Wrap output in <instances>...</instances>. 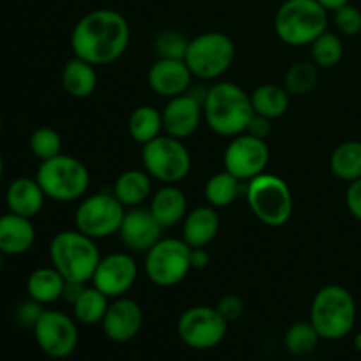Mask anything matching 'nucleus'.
<instances>
[{
	"mask_svg": "<svg viewBox=\"0 0 361 361\" xmlns=\"http://www.w3.org/2000/svg\"><path fill=\"white\" fill-rule=\"evenodd\" d=\"M130 42V25L115 9H95L81 16L71 32V49L74 56L108 66L126 55Z\"/></svg>",
	"mask_w": 361,
	"mask_h": 361,
	"instance_id": "f257e3e1",
	"label": "nucleus"
},
{
	"mask_svg": "<svg viewBox=\"0 0 361 361\" xmlns=\"http://www.w3.org/2000/svg\"><path fill=\"white\" fill-rule=\"evenodd\" d=\"M254 116L250 94L233 81H217L203 99V120L217 136L243 134Z\"/></svg>",
	"mask_w": 361,
	"mask_h": 361,
	"instance_id": "f03ea898",
	"label": "nucleus"
},
{
	"mask_svg": "<svg viewBox=\"0 0 361 361\" xmlns=\"http://www.w3.org/2000/svg\"><path fill=\"white\" fill-rule=\"evenodd\" d=\"M101 257L97 240L83 235L78 229L56 233L49 242L51 267H55L69 282H92Z\"/></svg>",
	"mask_w": 361,
	"mask_h": 361,
	"instance_id": "7ed1b4c3",
	"label": "nucleus"
},
{
	"mask_svg": "<svg viewBox=\"0 0 361 361\" xmlns=\"http://www.w3.org/2000/svg\"><path fill=\"white\" fill-rule=\"evenodd\" d=\"M356 316V302L349 289L328 284L314 295L309 321L323 341H341L353 331Z\"/></svg>",
	"mask_w": 361,
	"mask_h": 361,
	"instance_id": "20e7f679",
	"label": "nucleus"
},
{
	"mask_svg": "<svg viewBox=\"0 0 361 361\" xmlns=\"http://www.w3.org/2000/svg\"><path fill=\"white\" fill-rule=\"evenodd\" d=\"M274 28L284 44L310 46L328 30V11L317 0H284L275 13Z\"/></svg>",
	"mask_w": 361,
	"mask_h": 361,
	"instance_id": "39448f33",
	"label": "nucleus"
},
{
	"mask_svg": "<svg viewBox=\"0 0 361 361\" xmlns=\"http://www.w3.org/2000/svg\"><path fill=\"white\" fill-rule=\"evenodd\" d=\"M245 200L254 217L268 228H282L288 224L295 208L291 187L274 173H263L249 180Z\"/></svg>",
	"mask_w": 361,
	"mask_h": 361,
	"instance_id": "423d86ee",
	"label": "nucleus"
},
{
	"mask_svg": "<svg viewBox=\"0 0 361 361\" xmlns=\"http://www.w3.org/2000/svg\"><path fill=\"white\" fill-rule=\"evenodd\" d=\"M46 197L56 203H73L83 200L90 187V171L80 159L60 154L42 161L35 173Z\"/></svg>",
	"mask_w": 361,
	"mask_h": 361,
	"instance_id": "0eeeda50",
	"label": "nucleus"
},
{
	"mask_svg": "<svg viewBox=\"0 0 361 361\" xmlns=\"http://www.w3.org/2000/svg\"><path fill=\"white\" fill-rule=\"evenodd\" d=\"M236 59V46L224 32H203L189 39L183 60L194 78L214 81L231 69Z\"/></svg>",
	"mask_w": 361,
	"mask_h": 361,
	"instance_id": "6e6552de",
	"label": "nucleus"
},
{
	"mask_svg": "<svg viewBox=\"0 0 361 361\" xmlns=\"http://www.w3.org/2000/svg\"><path fill=\"white\" fill-rule=\"evenodd\" d=\"M141 162L154 180L166 183H180L189 176L192 168V157L182 140L161 134L150 143L143 145Z\"/></svg>",
	"mask_w": 361,
	"mask_h": 361,
	"instance_id": "1a4fd4ad",
	"label": "nucleus"
},
{
	"mask_svg": "<svg viewBox=\"0 0 361 361\" xmlns=\"http://www.w3.org/2000/svg\"><path fill=\"white\" fill-rule=\"evenodd\" d=\"M145 275L157 288H175L185 281L190 264V247L182 238L162 236L150 250L145 252Z\"/></svg>",
	"mask_w": 361,
	"mask_h": 361,
	"instance_id": "9d476101",
	"label": "nucleus"
},
{
	"mask_svg": "<svg viewBox=\"0 0 361 361\" xmlns=\"http://www.w3.org/2000/svg\"><path fill=\"white\" fill-rule=\"evenodd\" d=\"M127 208L113 196V192H97L85 196L74 212V226L78 231L94 240H104L118 235Z\"/></svg>",
	"mask_w": 361,
	"mask_h": 361,
	"instance_id": "9b49d317",
	"label": "nucleus"
},
{
	"mask_svg": "<svg viewBox=\"0 0 361 361\" xmlns=\"http://www.w3.org/2000/svg\"><path fill=\"white\" fill-rule=\"evenodd\" d=\"M228 324L217 307L194 305L180 314L176 321V334L187 348L210 351L224 342Z\"/></svg>",
	"mask_w": 361,
	"mask_h": 361,
	"instance_id": "f8f14e48",
	"label": "nucleus"
},
{
	"mask_svg": "<svg viewBox=\"0 0 361 361\" xmlns=\"http://www.w3.org/2000/svg\"><path fill=\"white\" fill-rule=\"evenodd\" d=\"M32 331L37 348L53 360L69 358L80 342L78 321L62 310L44 309Z\"/></svg>",
	"mask_w": 361,
	"mask_h": 361,
	"instance_id": "ddd939ff",
	"label": "nucleus"
},
{
	"mask_svg": "<svg viewBox=\"0 0 361 361\" xmlns=\"http://www.w3.org/2000/svg\"><path fill=\"white\" fill-rule=\"evenodd\" d=\"M224 169L240 182H249L267 173L270 162V148L267 140L252 136L249 133L231 137L224 150Z\"/></svg>",
	"mask_w": 361,
	"mask_h": 361,
	"instance_id": "4468645a",
	"label": "nucleus"
},
{
	"mask_svg": "<svg viewBox=\"0 0 361 361\" xmlns=\"http://www.w3.org/2000/svg\"><path fill=\"white\" fill-rule=\"evenodd\" d=\"M140 268L129 252H113L101 257L92 277V286L104 293L109 300L126 296L136 284Z\"/></svg>",
	"mask_w": 361,
	"mask_h": 361,
	"instance_id": "2eb2a0df",
	"label": "nucleus"
},
{
	"mask_svg": "<svg viewBox=\"0 0 361 361\" xmlns=\"http://www.w3.org/2000/svg\"><path fill=\"white\" fill-rule=\"evenodd\" d=\"M143 319V309L136 300L127 296L113 298L101 323L102 334L115 344H127L140 335Z\"/></svg>",
	"mask_w": 361,
	"mask_h": 361,
	"instance_id": "dca6fc26",
	"label": "nucleus"
},
{
	"mask_svg": "<svg viewBox=\"0 0 361 361\" xmlns=\"http://www.w3.org/2000/svg\"><path fill=\"white\" fill-rule=\"evenodd\" d=\"M162 127L164 134L176 140H189L203 120V102L190 92L168 99L162 108Z\"/></svg>",
	"mask_w": 361,
	"mask_h": 361,
	"instance_id": "f3484780",
	"label": "nucleus"
},
{
	"mask_svg": "<svg viewBox=\"0 0 361 361\" xmlns=\"http://www.w3.org/2000/svg\"><path fill=\"white\" fill-rule=\"evenodd\" d=\"M162 231L164 228L159 224L150 208L140 204V207L127 208L120 224L118 236L126 249L145 254L162 238Z\"/></svg>",
	"mask_w": 361,
	"mask_h": 361,
	"instance_id": "a211bd4d",
	"label": "nucleus"
},
{
	"mask_svg": "<svg viewBox=\"0 0 361 361\" xmlns=\"http://www.w3.org/2000/svg\"><path fill=\"white\" fill-rule=\"evenodd\" d=\"M192 80V73L182 59H157L147 73L148 87L166 99L187 94Z\"/></svg>",
	"mask_w": 361,
	"mask_h": 361,
	"instance_id": "6ab92c4d",
	"label": "nucleus"
},
{
	"mask_svg": "<svg viewBox=\"0 0 361 361\" xmlns=\"http://www.w3.org/2000/svg\"><path fill=\"white\" fill-rule=\"evenodd\" d=\"M48 200L39 185L37 178L32 176H18L7 185L6 204L9 212L21 215V217L34 219L44 208V201Z\"/></svg>",
	"mask_w": 361,
	"mask_h": 361,
	"instance_id": "aec40b11",
	"label": "nucleus"
},
{
	"mask_svg": "<svg viewBox=\"0 0 361 361\" xmlns=\"http://www.w3.org/2000/svg\"><path fill=\"white\" fill-rule=\"evenodd\" d=\"M219 229H221V217L217 208L203 204L187 212L182 222V240L190 249L207 247L219 235Z\"/></svg>",
	"mask_w": 361,
	"mask_h": 361,
	"instance_id": "412c9836",
	"label": "nucleus"
},
{
	"mask_svg": "<svg viewBox=\"0 0 361 361\" xmlns=\"http://www.w3.org/2000/svg\"><path fill=\"white\" fill-rule=\"evenodd\" d=\"M148 208L157 219L159 224L164 229H169L182 224L189 212V201L178 183H166L152 194Z\"/></svg>",
	"mask_w": 361,
	"mask_h": 361,
	"instance_id": "4be33fe9",
	"label": "nucleus"
},
{
	"mask_svg": "<svg viewBox=\"0 0 361 361\" xmlns=\"http://www.w3.org/2000/svg\"><path fill=\"white\" fill-rule=\"evenodd\" d=\"M35 242V228L32 219L7 212L0 215V252L4 256H21L28 252Z\"/></svg>",
	"mask_w": 361,
	"mask_h": 361,
	"instance_id": "5701e85b",
	"label": "nucleus"
},
{
	"mask_svg": "<svg viewBox=\"0 0 361 361\" xmlns=\"http://www.w3.org/2000/svg\"><path fill=\"white\" fill-rule=\"evenodd\" d=\"M97 67L80 56L67 60L62 69V87L71 97L87 99L97 88Z\"/></svg>",
	"mask_w": 361,
	"mask_h": 361,
	"instance_id": "b1692460",
	"label": "nucleus"
},
{
	"mask_svg": "<svg viewBox=\"0 0 361 361\" xmlns=\"http://www.w3.org/2000/svg\"><path fill=\"white\" fill-rule=\"evenodd\" d=\"M152 180L145 169H127L116 176L113 196L126 208L140 207L152 196Z\"/></svg>",
	"mask_w": 361,
	"mask_h": 361,
	"instance_id": "393cba45",
	"label": "nucleus"
},
{
	"mask_svg": "<svg viewBox=\"0 0 361 361\" xmlns=\"http://www.w3.org/2000/svg\"><path fill=\"white\" fill-rule=\"evenodd\" d=\"M66 279L55 267L35 268L27 279L28 298L35 300L41 305H49L62 300Z\"/></svg>",
	"mask_w": 361,
	"mask_h": 361,
	"instance_id": "a878e982",
	"label": "nucleus"
},
{
	"mask_svg": "<svg viewBox=\"0 0 361 361\" xmlns=\"http://www.w3.org/2000/svg\"><path fill=\"white\" fill-rule=\"evenodd\" d=\"M250 101L256 115L267 116L274 122L288 113L289 92L277 83H264L250 94Z\"/></svg>",
	"mask_w": 361,
	"mask_h": 361,
	"instance_id": "bb28decb",
	"label": "nucleus"
},
{
	"mask_svg": "<svg viewBox=\"0 0 361 361\" xmlns=\"http://www.w3.org/2000/svg\"><path fill=\"white\" fill-rule=\"evenodd\" d=\"M127 130L133 141L140 143L141 147L150 143L157 136L164 133L162 127V113L150 104L137 106L133 109L127 122Z\"/></svg>",
	"mask_w": 361,
	"mask_h": 361,
	"instance_id": "cd10ccee",
	"label": "nucleus"
},
{
	"mask_svg": "<svg viewBox=\"0 0 361 361\" xmlns=\"http://www.w3.org/2000/svg\"><path fill=\"white\" fill-rule=\"evenodd\" d=\"M330 169L342 182L361 178V141L351 140L338 145L330 155Z\"/></svg>",
	"mask_w": 361,
	"mask_h": 361,
	"instance_id": "c85d7f7f",
	"label": "nucleus"
},
{
	"mask_svg": "<svg viewBox=\"0 0 361 361\" xmlns=\"http://www.w3.org/2000/svg\"><path fill=\"white\" fill-rule=\"evenodd\" d=\"M111 300L99 291L95 286L85 288L80 298L73 303V317L78 321V324L83 326H94V324H101L104 319V314L108 310V305Z\"/></svg>",
	"mask_w": 361,
	"mask_h": 361,
	"instance_id": "c756f323",
	"label": "nucleus"
},
{
	"mask_svg": "<svg viewBox=\"0 0 361 361\" xmlns=\"http://www.w3.org/2000/svg\"><path fill=\"white\" fill-rule=\"evenodd\" d=\"M240 192V180L229 171H219L204 183V200L214 208H226L235 203Z\"/></svg>",
	"mask_w": 361,
	"mask_h": 361,
	"instance_id": "7c9ffc66",
	"label": "nucleus"
},
{
	"mask_svg": "<svg viewBox=\"0 0 361 361\" xmlns=\"http://www.w3.org/2000/svg\"><path fill=\"white\" fill-rule=\"evenodd\" d=\"M321 341L323 338L319 337L310 321H298L291 324L284 334V348L293 356L312 355Z\"/></svg>",
	"mask_w": 361,
	"mask_h": 361,
	"instance_id": "2f4dec72",
	"label": "nucleus"
},
{
	"mask_svg": "<svg viewBox=\"0 0 361 361\" xmlns=\"http://www.w3.org/2000/svg\"><path fill=\"white\" fill-rule=\"evenodd\" d=\"M319 80V67L312 60H300L295 62L284 76V88L289 95H307L316 88Z\"/></svg>",
	"mask_w": 361,
	"mask_h": 361,
	"instance_id": "473e14b6",
	"label": "nucleus"
},
{
	"mask_svg": "<svg viewBox=\"0 0 361 361\" xmlns=\"http://www.w3.org/2000/svg\"><path fill=\"white\" fill-rule=\"evenodd\" d=\"M310 56L319 69H330L337 66L344 56V42L341 35L331 30L323 32L310 44Z\"/></svg>",
	"mask_w": 361,
	"mask_h": 361,
	"instance_id": "72a5a7b5",
	"label": "nucleus"
},
{
	"mask_svg": "<svg viewBox=\"0 0 361 361\" xmlns=\"http://www.w3.org/2000/svg\"><path fill=\"white\" fill-rule=\"evenodd\" d=\"M28 147H30L34 157H37L41 162L48 161V159L62 154V137H60L59 130H55L53 127H37L30 134Z\"/></svg>",
	"mask_w": 361,
	"mask_h": 361,
	"instance_id": "f704fd0d",
	"label": "nucleus"
},
{
	"mask_svg": "<svg viewBox=\"0 0 361 361\" xmlns=\"http://www.w3.org/2000/svg\"><path fill=\"white\" fill-rule=\"evenodd\" d=\"M189 39L176 30H164L155 37L154 48L159 59H182L185 56Z\"/></svg>",
	"mask_w": 361,
	"mask_h": 361,
	"instance_id": "c9c22d12",
	"label": "nucleus"
},
{
	"mask_svg": "<svg viewBox=\"0 0 361 361\" xmlns=\"http://www.w3.org/2000/svg\"><path fill=\"white\" fill-rule=\"evenodd\" d=\"M334 21L338 34L345 37H355L361 32V11L351 4L335 11Z\"/></svg>",
	"mask_w": 361,
	"mask_h": 361,
	"instance_id": "e433bc0d",
	"label": "nucleus"
},
{
	"mask_svg": "<svg viewBox=\"0 0 361 361\" xmlns=\"http://www.w3.org/2000/svg\"><path fill=\"white\" fill-rule=\"evenodd\" d=\"M42 312H44V305L37 303L35 300L28 298L16 307V310H14V317H16V321L21 324V326L34 328Z\"/></svg>",
	"mask_w": 361,
	"mask_h": 361,
	"instance_id": "4c0bfd02",
	"label": "nucleus"
},
{
	"mask_svg": "<svg viewBox=\"0 0 361 361\" xmlns=\"http://www.w3.org/2000/svg\"><path fill=\"white\" fill-rule=\"evenodd\" d=\"M215 307H217V310L228 323L240 319L243 312H245V303H243V300L238 295H224Z\"/></svg>",
	"mask_w": 361,
	"mask_h": 361,
	"instance_id": "58836bf2",
	"label": "nucleus"
},
{
	"mask_svg": "<svg viewBox=\"0 0 361 361\" xmlns=\"http://www.w3.org/2000/svg\"><path fill=\"white\" fill-rule=\"evenodd\" d=\"M345 207H348L349 214L361 222V178L349 183L348 190H345Z\"/></svg>",
	"mask_w": 361,
	"mask_h": 361,
	"instance_id": "ea45409f",
	"label": "nucleus"
},
{
	"mask_svg": "<svg viewBox=\"0 0 361 361\" xmlns=\"http://www.w3.org/2000/svg\"><path fill=\"white\" fill-rule=\"evenodd\" d=\"M245 133L252 134V136L261 137V140H267L271 133V120H268L267 116H261L254 113L252 120H250L249 127H247Z\"/></svg>",
	"mask_w": 361,
	"mask_h": 361,
	"instance_id": "a19ab883",
	"label": "nucleus"
},
{
	"mask_svg": "<svg viewBox=\"0 0 361 361\" xmlns=\"http://www.w3.org/2000/svg\"><path fill=\"white\" fill-rule=\"evenodd\" d=\"M190 264H192V270H204L210 264V254H208V250L204 247L190 249Z\"/></svg>",
	"mask_w": 361,
	"mask_h": 361,
	"instance_id": "79ce46f5",
	"label": "nucleus"
},
{
	"mask_svg": "<svg viewBox=\"0 0 361 361\" xmlns=\"http://www.w3.org/2000/svg\"><path fill=\"white\" fill-rule=\"evenodd\" d=\"M85 288H87V286L81 284V282H69V281H66V288H63L62 300H63V302L69 303V305H73V303L76 302L78 298H80V295H81V293H83Z\"/></svg>",
	"mask_w": 361,
	"mask_h": 361,
	"instance_id": "37998d69",
	"label": "nucleus"
},
{
	"mask_svg": "<svg viewBox=\"0 0 361 361\" xmlns=\"http://www.w3.org/2000/svg\"><path fill=\"white\" fill-rule=\"evenodd\" d=\"M317 2H319L326 11H334L335 13V11L341 9V7L351 4V0H317Z\"/></svg>",
	"mask_w": 361,
	"mask_h": 361,
	"instance_id": "c03bdc74",
	"label": "nucleus"
},
{
	"mask_svg": "<svg viewBox=\"0 0 361 361\" xmlns=\"http://www.w3.org/2000/svg\"><path fill=\"white\" fill-rule=\"evenodd\" d=\"M353 344H355L356 351L361 353V331H358V334L355 335V341H353Z\"/></svg>",
	"mask_w": 361,
	"mask_h": 361,
	"instance_id": "a18cd8bd",
	"label": "nucleus"
},
{
	"mask_svg": "<svg viewBox=\"0 0 361 361\" xmlns=\"http://www.w3.org/2000/svg\"><path fill=\"white\" fill-rule=\"evenodd\" d=\"M4 168H6V166H4V157H2V154H0V180H2V176H4Z\"/></svg>",
	"mask_w": 361,
	"mask_h": 361,
	"instance_id": "49530a36",
	"label": "nucleus"
},
{
	"mask_svg": "<svg viewBox=\"0 0 361 361\" xmlns=\"http://www.w3.org/2000/svg\"><path fill=\"white\" fill-rule=\"evenodd\" d=\"M2 267H4V254L0 252V270H2Z\"/></svg>",
	"mask_w": 361,
	"mask_h": 361,
	"instance_id": "de8ad7c7",
	"label": "nucleus"
},
{
	"mask_svg": "<svg viewBox=\"0 0 361 361\" xmlns=\"http://www.w3.org/2000/svg\"><path fill=\"white\" fill-rule=\"evenodd\" d=\"M0 133H2V118H0Z\"/></svg>",
	"mask_w": 361,
	"mask_h": 361,
	"instance_id": "09e8293b",
	"label": "nucleus"
}]
</instances>
